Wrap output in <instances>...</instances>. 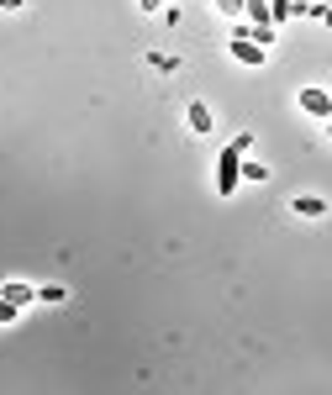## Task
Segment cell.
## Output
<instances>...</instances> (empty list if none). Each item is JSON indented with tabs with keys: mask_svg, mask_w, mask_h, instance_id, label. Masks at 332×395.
I'll return each mask as SVG.
<instances>
[{
	"mask_svg": "<svg viewBox=\"0 0 332 395\" xmlns=\"http://www.w3.org/2000/svg\"><path fill=\"white\" fill-rule=\"evenodd\" d=\"M248 148H254V132H243L237 143L222 148V158H217V195H232L237 190V158H243Z\"/></svg>",
	"mask_w": 332,
	"mask_h": 395,
	"instance_id": "cell-1",
	"label": "cell"
},
{
	"mask_svg": "<svg viewBox=\"0 0 332 395\" xmlns=\"http://www.w3.org/2000/svg\"><path fill=\"white\" fill-rule=\"evenodd\" d=\"M301 111H311V116H332V95L327 90H301Z\"/></svg>",
	"mask_w": 332,
	"mask_h": 395,
	"instance_id": "cell-2",
	"label": "cell"
},
{
	"mask_svg": "<svg viewBox=\"0 0 332 395\" xmlns=\"http://www.w3.org/2000/svg\"><path fill=\"white\" fill-rule=\"evenodd\" d=\"M290 211H296V216H322L327 200L322 195H290Z\"/></svg>",
	"mask_w": 332,
	"mask_h": 395,
	"instance_id": "cell-3",
	"label": "cell"
},
{
	"mask_svg": "<svg viewBox=\"0 0 332 395\" xmlns=\"http://www.w3.org/2000/svg\"><path fill=\"white\" fill-rule=\"evenodd\" d=\"M185 121H190V132H211V106H206V101H190Z\"/></svg>",
	"mask_w": 332,
	"mask_h": 395,
	"instance_id": "cell-4",
	"label": "cell"
},
{
	"mask_svg": "<svg viewBox=\"0 0 332 395\" xmlns=\"http://www.w3.org/2000/svg\"><path fill=\"white\" fill-rule=\"evenodd\" d=\"M232 58H237V63H264V48L248 43V37H237V43H232Z\"/></svg>",
	"mask_w": 332,
	"mask_h": 395,
	"instance_id": "cell-5",
	"label": "cell"
},
{
	"mask_svg": "<svg viewBox=\"0 0 332 395\" xmlns=\"http://www.w3.org/2000/svg\"><path fill=\"white\" fill-rule=\"evenodd\" d=\"M237 180H254V185H264V180H269V169H264L259 158H237Z\"/></svg>",
	"mask_w": 332,
	"mask_h": 395,
	"instance_id": "cell-6",
	"label": "cell"
},
{
	"mask_svg": "<svg viewBox=\"0 0 332 395\" xmlns=\"http://www.w3.org/2000/svg\"><path fill=\"white\" fill-rule=\"evenodd\" d=\"M0 295H6V301L16 306V311H21L26 301H37V290H26V284H16V279H11V284H0Z\"/></svg>",
	"mask_w": 332,
	"mask_h": 395,
	"instance_id": "cell-7",
	"label": "cell"
},
{
	"mask_svg": "<svg viewBox=\"0 0 332 395\" xmlns=\"http://www.w3.org/2000/svg\"><path fill=\"white\" fill-rule=\"evenodd\" d=\"M37 301H48V306H58V301H69V290H63V284H43V290H37Z\"/></svg>",
	"mask_w": 332,
	"mask_h": 395,
	"instance_id": "cell-8",
	"label": "cell"
},
{
	"mask_svg": "<svg viewBox=\"0 0 332 395\" xmlns=\"http://www.w3.org/2000/svg\"><path fill=\"white\" fill-rule=\"evenodd\" d=\"M153 69H164V74H175V69H180V58H169V53H153Z\"/></svg>",
	"mask_w": 332,
	"mask_h": 395,
	"instance_id": "cell-9",
	"label": "cell"
},
{
	"mask_svg": "<svg viewBox=\"0 0 332 395\" xmlns=\"http://www.w3.org/2000/svg\"><path fill=\"white\" fill-rule=\"evenodd\" d=\"M6 322H16V306H11L6 295H0V327H6Z\"/></svg>",
	"mask_w": 332,
	"mask_h": 395,
	"instance_id": "cell-10",
	"label": "cell"
},
{
	"mask_svg": "<svg viewBox=\"0 0 332 395\" xmlns=\"http://www.w3.org/2000/svg\"><path fill=\"white\" fill-rule=\"evenodd\" d=\"M217 11H222V16H237V11H243V0H217Z\"/></svg>",
	"mask_w": 332,
	"mask_h": 395,
	"instance_id": "cell-11",
	"label": "cell"
},
{
	"mask_svg": "<svg viewBox=\"0 0 332 395\" xmlns=\"http://www.w3.org/2000/svg\"><path fill=\"white\" fill-rule=\"evenodd\" d=\"M26 6V0H0V11H21Z\"/></svg>",
	"mask_w": 332,
	"mask_h": 395,
	"instance_id": "cell-12",
	"label": "cell"
},
{
	"mask_svg": "<svg viewBox=\"0 0 332 395\" xmlns=\"http://www.w3.org/2000/svg\"><path fill=\"white\" fill-rule=\"evenodd\" d=\"M138 6H142V11H164V0H138Z\"/></svg>",
	"mask_w": 332,
	"mask_h": 395,
	"instance_id": "cell-13",
	"label": "cell"
}]
</instances>
